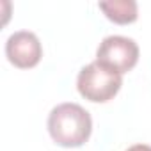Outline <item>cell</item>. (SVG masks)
Here are the masks:
<instances>
[{"mask_svg": "<svg viewBox=\"0 0 151 151\" xmlns=\"http://www.w3.org/2000/svg\"><path fill=\"white\" fill-rule=\"evenodd\" d=\"M123 86V75L105 68L100 62H91L84 66L77 77V89L80 96L93 103L110 101Z\"/></svg>", "mask_w": 151, "mask_h": 151, "instance_id": "cell-2", "label": "cell"}, {"mask_svg": "<svg viewBox=\"0 0 151 151\" xmlns=\"http://www.w3.org/2000/svg\"><path fill=\"white\" fill-rule=\"evenodd\" d=\"M96 62L119 75L128 73L139 62V46L132 37L107 36L96 50Z\"/></svg>", "mask_w": 151, "mask_h": 151, "instance_id": "cell-3", "label": "cell"}, {"mask_svg": "<svg viewBox=\"0 0 151 151\" xmlns=\"http://www.w3.org/2000/svg\"><path fill=\"white\" fill-rule=\"evenodd\" d=\"M93 132L91 114L78 103H60L48 116V133L62 147H80Z\"/></svg>", "mask_w": 151, "mask_h": 151, "instance_id": "cell-1", "label": "cell"}, {"mask_svg": "<svg viewBox=\"0 0 151 151\" xmlns=\"http://www.w3.org/2000/svg\"><path fill=\"white\" fill-rule=\"evenodd\" d=\"M98 6L110 22L119 25L133 23L139 16L137 2H133V0H110V2H100Z\"/></svg>", "mask_w": 151, "mask_h": 151, "instance_id": "cell-5", "label": "cell"}, {"mask_svg": "<svg viewBox=\"0 0 151 151\" xmlns=\"http://www.w3.org/2000/svg\"><path fill=\"white\" fill-rule=\"evenodd\" d=\"M126 151H151V146H147V144H135V146L128 147Z\"/></svg>", "mask_w": 151, "mask_h": 151, "instance_id": "cell-6", "label": "cell"}, {"mask_svg": "<svg viewBox=\"0 0 151 151\" xmlns=\"http://www.w3.org/2000/svg\"><path fill=\"white\" fill-rule=\"evenodd\" d=\"M6 55L13 66L20 69H30L39 64L43 57V46L34 32L18 30L7 37Z\"/></svg>", "mask_w": 151, "mask_h": 151, "instance_id": "cell-4", "label": "cell"}]
</instances>
